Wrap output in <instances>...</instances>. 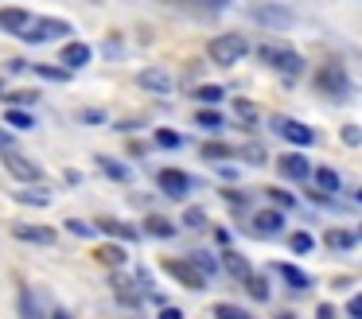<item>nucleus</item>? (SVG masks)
<instances>
[{
	"label": "nucleus",
	"instance_id": "6ab92c4d",
	"mask_svg": "<svg viewBox=\"0 0 362 319\" xmlns=\"http://www.w3.org/2000/svg\"><path fill=\"white\" fill-rule=\"evenodd\" d=\"M312 179H315V187H320V195H335L339 191V171H331V168H315Z\"/></svg>",
	"mask_w": 362,
	"mask_h": 319
},
{
	"label": "nucleus",
	"instance_id": "a211bd4d",
	"mask_svg": "<svg viewBox=\"0 0 362 319\" xmlns=\"http://www.w3.org/2000/svg\"><path fill=\"white\" fill-rule=\"evenodd\" d=\"M222 265H226L230 277H242V280L253 272V269H250V261H245L242 253H234V249H226V253H222Z\"/></svg>",
	"mask_w": 362,
	"mask_h": 319
},
{
	"label": "nucleus",
	"instance_id": "4be33fe9",
	"mask_svg": "<svg viewBox=\"0 0 362 319\" xmlns=\"http://www.w3.org/2000/svg\"><path fill=\"white\" fill-rule=\"evenodd\" d=\"M238 148H230V144H222V140H206L203 144V160H230Z\"/></svg>",
	"mask_w": 362,
	"mask_h": 319
},
{
	"label": "nucleus",
	"instance_id": "aec40b11",
	"mask_svg": "<svg viewBox=\"0 0 362 319\" xmlns=\"http://www.w3.org/2000/svg\"><path fill=\"white\" fill-rule=\"evenodd\" d=\"M354 241H358V238H354L351 230H327V233H323V245H327V249H354Z\"/></svg>",
	"mask_w": 362,
	"mask_h": 319
},
{
	"label": "nucleus",
	"instance_id": "bb28decb",
	"mask_svg": "<svg viewBox=\"0 0 362 319\" xmlns=\"http://www.w3.org/2000/svg\"><path fill=\"white\" fill-rule=\"evenodd\" d=\"M187 261H191V265H195V269H199V272H203V277H211V272H214V269H218V265H214V257H211V253H206V249H195V253H191V257H187Z\"/></svg>",
	"mask_w": 362,
	"mask_h": 319
},
{
	"label": "nucleus",
	"instance_id": "c85d7f7f",
	"mask_svg": "<svg viewBox=\"0 0 362 319\" xmlns=\"http://www.w3.org/2000/svg\"><path fill=\"white\" fill-rule=\"evenodd\" d=\"M288 245H292V253H312V249H315V238H312L308 230H296V233L288 238Z\"/></svg>",
	"mask_w": 362,
	"mask_h": 319
},
{
	"label": "nucleus",
	"instance_id": "49530a36",
	"mask_svg": "<svg viewBox=\"0 0 362 319\" xmlns=\"http://www.w3.org/2000/svg\"><path fill=\"white\" fill-rule=\"evenodd\" d=\"M12 144H16V137L8 129H0V152H12Z\"/></svg>",
	"mask_w": 362,
	"mask_h": 319
},
{
	"label": "nucleus",
	"instance_id": "f257e3e1",
	"mask_svg": "<svg viewBox=\"0 0 362 319\" xmlns=\"http://www.w3.org/2000/svg\"><path fill=\"white\" fill-rule=\"evenodd\" d=\"M206 54H211L214 66H238V59L250 54V43H245V35L230 31V35H214L211 43H206Z\"/></svg>",
	"mask_w": 362,
	"mask_h": 319
},
{
	"label": "nucleus",
	"instance_id": "4c0bfd02",
	"mask_svg": "<svg viewBox=\"0 0 362 319\" xmlns=\"http://www.w3.org/2000/svg\"><path fill=\"white\" fill-rule=\"evenodd\" d=\"M35 74L47 78V82H66V78H71V70H63V66H35Z\"/></svg>",
	"mask_w": 362,
	"mask_h": 319
},
{
	"label": "nucleus",
	"instance_id": "a18cd8bd",
	"mask_svg": "<svg viewBox=\"0 0 362 319\" xmlns=\"http://www.w3.org/2000/svg\"><path fill=\"white\" fill-rule=\"evenodd\" d=\"M222 199H226L230 207H245V195L242 191H222Z\"/></svg>",
	"mask_w": 362,
	"mask_h": 319
},
{
	"label": "nucleus",
	"instance_id": "1a4fd4ad",
	"mask_svg": "<svg viewBox=\"0 0 362 319\" xmlns=\"http://www.w3.org/2000/svg\"><path fill=\"white\" fill-rule=\"evenodd\" d=\"M16 241H32V245H55V230L51 226H32V222H16L12 226Z\"/></svg>",
	"mask_w": 362,
	"mask_h": 319
},
{
	"label": "nucleus",
	"instance_id": "ddd939ff",
	"mask_svg": "<svg viewBox=\"0 0 362 319\" xmlns=\"http://www.w3.org/2000/svg\"><path fill=\"white\" fill-rule=\"evenodd\" d=\"M276 132H281L284 140H292V144H300V148H308L315 140V132L308 129V124H300V121H276Z\"/></svg>",
	"mask_w": 362,
	"mask_h": 319
},
{
	"label": "nucleus",
	"instance_id": "2f4dec72",
	"mask_svg": "<svg viewBox=\"0 0 362 319\" xmlns=\"http://www.w3.org/2000/svg\"><path fill=\"white\" fill-rule=\"evenodd\" d=\"M35 98H40L35 90H12V93H4V101H8L12 109H20V105H35Z\"/></svg>",
	"mask_w": 362,
	"mask_h": 319
},
{
	"label": "nucleus",
	"instance_id": "9b49d317",
	"mask_svg": "<svg viewBox=\"0 0 362 319\" xmlns=\"http://www.w3.org/2000/svg\"><path fill=\"white\" fill-rule=\"evenodd\" d=\"M90 54H94V51H90L86 43H66L63 51H59V62H63V70H71V74H74V70H82L90 62Z\"/></svg>",
	"mask_w": 362,
	"mask_h": 319
},
{
	"label": "nucleus",
	"instance_id": "4468645a",
	"mask_svg": "<svg viewBox=\"0 0 362 319\" xmlns=\"http://www.w3.org/2000/svg\"><path fill=\"white\" fill-rule=\"evenodd\" d=\"M273 272H276V277L288 280V288H296V292L312 288V277H308L304 269H296V265H288V261H276V265H273Z\"/></svg>",
	"mask_w": 362,
	"mask_h": 319
},
{
	"label": "nucleus",
	"instance_id": "412c9836",
	"mask_svg": "<svg viewBox=\"0 0 362 319\" xmlns=\"http://www.w3.org/2000/svg\"><path fill=\"white\" fill-rule=\"evenodd\" d=\"M211 315L214 319H257V315H250L245 308H238V303H214Z\"/></svg>",
	"mask_w": 362,
	"mask_h": 319
},
{
	"label": "nucleus",
	"instance_id": "79ce46f5",
	"mask_svg": "<svg viewBox=\"0 0 362 319\" xmlns=\"http://www.w3.org/2000/svg\"><path fill=\"white\" fill-rule=\"evenodd\" d=\"M346 315L362 319V296H351V300H346Z\"/></svg>",
	"mask_w": 362,
	"mask_h": 319
},
{
	"label": "nucleus",
	"instance_id": "c9c22d12",
	"mask_svg": "<svg viewBox=\"0 0 362 319\" xmlns=\"http://www.w3.org/2000/svg\"><path fill=\"white\" fill-rule=\"evenodd\" d=\"M156 144L160 148H183V137L172 132V129H156Z\"/></svg>",
	"mask_w": 362,
	"mask_h": 319
},
{
	"label": "nucleus",
	"instance_id": "f8f14e48",
	"mask_svg": "<svg viewBox=\"0 0 362 319\" xmlns=\"http://www.w3.org/2000/svg\"><path fill=\"white\" fill-rule=\"evenodd\" d=\"M320 90L323 93H335V98H346V90H351V82H346L343 66H327L320 74Z\"/></svg>",
	"mask_w": 362,
	"mask_h": 319
},
{
	"label": "nucleus",
	"instance_id": "72a5a7b5",
	"mask_svg": "<svg viewBox=\"0 0 362 319\" xmlns=\"http://www.w3.org/2000/svg\"><path fill=\"white\" fill-rule=\"evenodd\" d=\"M195 124H199V129H222V117L214 113V109H199V113H195Z\"/></svg>",
	"mask_w": 362,
	"mask_h": 319
},
{
	"label": "nucleus",
	"instance_id": "cd10ccee",
	"mask_svg": "<svg viewBox=\"0 0 362 319\" xmlns=\"http://www.w3.org/2000/svg\"><path fill=\"white\" fill-rule=\"evenodd\" d=\"M98 168H102L110 179H129V168H125V163H117V160H110V156H98Z\"/></svg>",
	"mask_w": 362,
	"mask_h": 319
},
{
	"label": "nucleus",
	"instance_id": "393cba45",
	"mask_svg": "<svg viewBox=\"0 0 362 319\" xmlns=\"http://www.w3.org/2000/svg\"><path fill=\"white\" fill-rule=\"evenodd\" d=\"M144 230H148V233H152V238H172V233H175V226H172V222H168V218H160V214H152V218H148V222H144Z\"/></svg>",
	"mask_w": 362,
	"mask_h": 319
},
{
	"label": "nucleus",
	"instance_id": "f704fd0d",
	"mask_svg": "<svg viewBox=\"0 0 362 319\" xmlns=\"http://www.w3.org/2000/svg\"><path fill=\"white\" fill-rule=\"evenodd\" d=\"M183 226H191V230L206 226V210L203 207H187V210H183Z\"/></svg>",
	"mask_w": 362,
	"mask_h": 319
},
{
	"label": "nucleus",
	"instance_id": "5701e85b",
	"mask_svg": "<svg viewBox=\"0 0 362 319\" xmlns=\"http://www.w3.org/2000/svg\"><path fill=\"white\" fill-rule=\"evenodd\" d=\"M98 261H102V265H113V269H117V265L129 261V253H125L121 245H102V249H98Z\"/></svg>",
	"mask_w": 362,
	"mask_h": 319
},
{
	"label": "nucleus",
	"instance_id": "dca6fc26",
	"mask_svg": "<svg viewBox=\"0 0 362 319\" xmlns=\"http://www.w3.org/2000/svg\"><path fill=\"white\" fill-rule=\"evenodd\" d=\"M16 308H20V315L24 319H43V311H40V303H35V292L32 288H20V296H16Z\"/></svg>",
	"mask_w": 362,
	"mask_h": 319
},
{
	"label": "nucleus",
	"instance_id": "09e8293b",
	"mask_svg": "<svg viewBox=\"0 0 362 319\" xmlns=\"http://www.w3.org/2000/svg\"><path fill=\"white\" fill-rule=\"evenodd\" d=\"M315 319H335V308H331V303H320V308H315Z\"/></svg>",
	"mask_w": 362,
	"mask_h": 319
},
{
	"label": "nucleus",
	"instance_id": "a878e982",
	"mask_svg": "<svg viewBox=\"0 0 362 319\" xmlns=\"http://www.w3.org/2000/svg\"><path fill=\"white\" fill-rule=\"evenodd\" d=\"M265 195H269V202H273L276 210H288V207H296V199H292L284 187H265Z\"/></svg>",
	"mask_w": 362,
	"mask_h": 319
},
{
	"label": "nucleus",
	"instance_id": "423d86ee",
	"mask_svg": "<svg viewBox=\"0 0 362 319\" xmlns=\"http://www.w3.org/2000/svg\"><path fill=\"white\" fill-rule=\"evenodd\" d=\"M136 82H141L144 90L160 93V98L175 90V78H172V70H164V66H144L141 74H136Z\"/></svg>",
	"mask_w": 362,
	"mask_h": 319
},
{
	"label": "nucleus",
	"instance_id": "37998d69",
	"mask_svg": "<svg viewBox=\"0 0 362 319\" xmlns=\"http://www.w3.org/2000/svg\"><path fill=\"white\" fill-rule=\"evenodd\" d=\"M238 117H242V121H245V124H250V121H253V117H257V109H253V105H250V101H238Z\"/></svg>",
	"mask_w": 362,
	"mask_h": 319
},
{
	"label": "nucleus",
	"instance_id": "8fccbe9b",
	"mask_svg": "<svg viewBox=\"0 0 362 319\" xmlns=\"http://www.w3.org/2000/svg\"><path fill=\"white\" fill-rule=\"evenodd\" d=\"M51 319H71V315H66V311H51Z\"/></svg>",
	"mask_w": 362,
	"mask_h": 319
},
{
	"label": "nucleus",
	"instance_id": "de8ad7c7",
	"mask_svg": "<svg viewBox=\"0 0 362 319\" xmlns=\"http://www.w3.org/2000/svg\"><path fill=\"white\" fill-rule=\"evenodd\" d=\"M156 319H183V308H172V303H168V308H160Z\"/></svg>",
	"mask_w": 362,
	"mask_h": 319
},
{
	"label": "nucleus",
	"instance_id": "3c124183",
	"mask_svg": "<svg viewBox=\"0 0 362 319\" xmlns=\"http://www.w3.org/2000/svg\"><path fill=\"white\" fill-rule=\"evenodd\" d=\"M276 319H296V315H292V311H281V315H276Z\"/></svg>",
	"mask_w": 362,
	"mask_h": 319
},
{
	"label": "nucleus",
	"instance_id": "39448f33",
	"mask_svg": "<svg viewBox=\"0 0 362 319\" xmlns=\"http://www.w3.org/2000/svg\"><path fill=\"white\" fill-rule=\"evenodd\" d=\"M4 171H8L12 179H20V183H40V179H43L40 163L24 160V156H16V152H4Z\"/></svg>",
	"mask_w": 362,
	"mask_h": 319
},
{
	"label": "nucleus",
	"instance_id": "c756f323",
	"mask_svg": "<svg viewBox=\"0 0 362 319\" xmlns=\"http://www.w3.org/2000/svg\"><path fill=\"white\" fill-rule=\"evenodd\" d=\"M245 288H250L253 300H269V280L257 277V272H250V277H245Z\"/></svg>",
	"mask_w": 362,
	"mask_h": 319
},
{
	"label": "nucleus",
	"instance_id": "a19ab883",
	"mask_svg": "<svg viewBox=\"0 0 362 319\" xmlns=\"http://www.w3.org/2000/svg\"><path fill=\"white\" fill-rule=\"evenodd\" d=\"M343 144H351V148H358V144H362L358 124H343Z\"/></svg>",
	"mask_w": 362,
	"mask_h": 319
},
{
	"label": "nucleus",
	"instance_id": "20e7f679",
	"mask_svg": "<svg viewBox=\"0 0 362 319\" xmlns=\"http://www.w3.org/2000/svg\"><path fill=\"white\" fill-rule=\"evenodd\" d=\"M253 20H257L261 28L284 31V28H292V23H296V16H292L288 8H281V4H253Z\"/></svg>",
	"mask_w": 362,
	"mask_h": 319
},
{
	"label": "nucleus",
	"instance_id": "473e14b6",
	"mask_svg": "<svg viewBox=\"0 0 362 319\" xmlns=\"http://www.w3.org/2000/svg\"><path fill=\"white\" fill-rule=\"evenodd\" d=\"M4 121H8V129H32V113H24V109H8V117H4Z\"/></svg>",
	"mask_w": 362,
	"mask_h": 319
},
{
	"label": "nucleus",
	"instance_id": "c03bdc74",
	"mask_svg": "<svg viewBox=\"0 0 362 319\" xmlns=\"http://www.w3.org/2000/svg\"><path fill=\"white\" fill-rule=\"evenodd\" d=\"M82 121H86V124H102L105 113H102V109H86V113H82Z\"/></svg>",
	"mask_w": 362,
	"mask_h": 319
},
{
	"label": "nucleus",
	"instance_id": "ea45409f",
	"mask_svg": "<svg viewBox=\"0 0 362 319\" xmlns=\"http://www.w3.org/2000/svg\"><path fill=\"white\" fill-rule=\"evenodd\" d=\"M234 156H245L250 163H265V148H261V144H245L242 152H234Z\"/></svg>",
	"mask_w": 362,
	"mask_h": 319
},
{
	"label": "nucleus",
	"instance_id": "f3484780",
	"mask_svg": "<svg viewBox=\"0 0 362 319\" xmlns=\"http://www.w3.org/2000/svg\"><path fill=\"white\" fill-rule=\"evenodd\" d=\"M98 230H102L105 238H121V241H133V238H136V230H133V226L117 222V218H105V222H98Z\"/></svg>",
	"mask_w": 362,
	"mask_h": 319
},
{
	"label": "nucleus",
	"instance_id": "58836bf2",
	"mask_svg": "<svg viewBox=\"0 0 362 319\" xmlns=\"http://www.w3.org/2000/svg\"><path fill=\"white\" fill-rule=\"evenodd\" d=\"M195 98L203 101V105H214V101H222V86H199Z\"/></svg>",
	"mask_w": 362,
	"mask_h": 319
},
{
	"label": "nucleus",
	"instance_id": "7c9ffc66",
	"mask_svg": "<svg viewBox=\"0 0 362 319\" xmlns=\"http://www.w3.org/2000/svg\"><path fill=\"white\" fill-rule=\"evenodd\" d=\"M113 292H117V300L129 303V308H136V303H141V296L129 288V280H117V277H113Z\"/></svg>",
	"mask_w": 362,
	"mask_h": 319
},
{
	"label": "nucleus",
	"instance_id": "2eb2a0df",
	"mask_svg": "<svg viewBox=\"0 0 362 319\" xmlns=\"http://www.w3.org/2000/svg\"><path fill=\"white\" fill-rule=\"evenodd\" d=\"M28 23H32V12H24V8H0V28H4V31L20 35Z\"/></svg>",
	"mask_w": 362,
	"mask_h": 319
},
{
	"label": "nucleus",
	"instance_id": "7ed1b4c3",
	"mask_svg": "<svg viewBox=\"0 0 362 319\" xmlns=\"http://www.w3.org/2000/svg\"><path fill=\"white\" fill-rule=\"evenodd\" d=\"M20 35L28 39V43H43V39H59V35H71V23L66 20H51V16H43V20H32Z\"/></svg>",
	"mask_w": 362,
	"mask_h": 319
},
{
	"label": "nucleus",
	"instance_id": "f03ea898",
	"mask_svg": "<svg viewBox=\"0 0 362 319\" xmlns=\"http://www.w3.org/2000/svg\"><path fill=\"white\" fill-rule=\"evenodd\" d=\"M160 269H164L168 277H175L183 288H191V292L206 288V277H203V272H199L191 261H175V257H164V261H160Z\"/></svg>",
	"mask_w": 362,
	"mask_h": 319
},
{
	"label": "nucleus",
	"instance_id": "6e6552de",
	"mask_svg": "<svg viewBox=\"0 0 362 319\" xmlns=\"http://www.w3.org/2000/svg\"><path fill=\"white\" fill-rule=\"evenodd\" d=\"M276 168H281L284 179H296V183H304V179L312 175V163H308L304 152H284L281 160H276Z\"/></svg>",
	"mask_w": 362,
	"mask_h": 319
},
{
	"label": "nucleus",
	"instance_id": "9d476101",
	"mask_svg": "<svg viewBox=\"0 0 362 319\" xmlns=\"http://www.w3.org/2000/svg\"><path fill=\"white\" fill-rule=\"evenodd\" d=\"M250 230L257 233V238H273V233L284 230V214H281V210H257Z\"/></svg>",
	"mask_w": 362,
	"mask_h": 319
},
{
	"label": "nucleus",
	"instance_id": "0eeeda50",
	"mask_svg": "<svg viewBox=\"0 0 362 319\" xmlns=\"http://www.w3.org/2000/svg\"><path fill=\"white\" fill-rule=\"evenodd\" d=\"M156 183H160V191H164L168 199H183V195L191 191V175L187 171H175V168H164L156 175Z\"/></svg>",
	"mask_w": 362,
	"mask_h": 319
},
{
	"label": "nucleus",
	"instance_id": "b1692460",
	"mask_svg": "<svg viewBox=\"0 0 362 319\" xmlns=\"http://www.w3.org/2000/svg\"><path fill=\"white\" fill-rule=\"evenodd\" d=\"M51 199H55L51 191H16V202L24 207H51Z\"/></svg>",
	"mask_w": 362,
	"mask_h": 319
},
{
	"label": "nucleus",
	"instance_id": "e433bc0d",
	"mask_svg": "<svg viewBox=\"0 0 362 319\" xmlns=\"http://www.w3.org/2000/svg\"><path fill=\"white\" fill-rule=\"evenodd\" d=\"M66 230H71L74 233V238H94V226H90V222H82V218H66Z\"/></svg>",
	"mask_w": 362,
	"mask_h": 319
}]
</instances>
